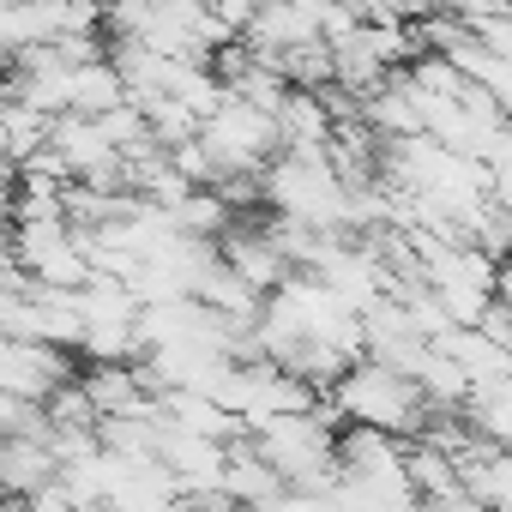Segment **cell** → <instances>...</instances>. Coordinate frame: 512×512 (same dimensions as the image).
<instances>
[{
	"label": "cell",
	"mask_w": 512,
	"mask_h": 512,
	"mask_svg": "<svg viewBox=\"0 0 512 512\" xmlns=\"http://www.w3.org/2000/svg\"><path fill=\"white\" fill-rule=\"evenodd\" d=\"M332 410L350 422V428H368V434H404V440H422V428L434 422V410H428V398H422V386L410 380V374H392V368H380V362H356L344 380H338V392H332Z\"/></svg>",
	"instance_id": "cell-1"
},
{
	"label": "cell",
	"mask_w": 512,
	"mask_h": 512,
	"mask_svg": "<svg viewBox=\"0 0 512 512\" xmlns=\"http://www.w3.org/2000/svg\"><path fill=\"white\" fill-rule=\"evenodd\" d=\"M61 386H73V368H67V356L55 344H19V338H7V398L49 410V398Z\"/></svg>",
	"instance_id": "cell-2"
}]
</instances>
